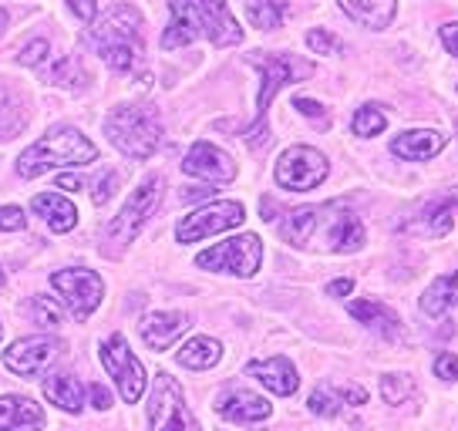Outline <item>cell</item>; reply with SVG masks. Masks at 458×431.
<instances>
[{
	"label": "cell",
	"mask_w": 458,
	"mask_h": 431,
	"mask_svg": "<svg viewBox=\"0 0 458 431\" xmlns=\"http://www.w3.org/2000/svg\"><path fill=\"white\" fill-rule=\"evenodd\" d=\"M280 240L297 249H320V253H354L364 246V223L344 202H320L301 206L284 216Z\"/></svg>",
	"instance_id": "6da1fadb"
},
{
	"label": "cell",
	"mask_w": 458,
	"mask_h": 431,
	"mask_svg": "<svg viewBox=\"0 0 458 431\" xmlns=\"http://www.w3.org/2000/svg\"><path fill=\"white\" fill-rule=\"evenodd\" d=\"M196 38H209L216 47H233L243 41V28L236 24L226 0H172V21L162 34V47L175 51Z\"/></svg>",
	"instance_id": "7a4b0ae2"
},
{
	"label": "cell",
	"mask_w": 458,
	"mask_h": 431,
	"mask_svg": "<svg viewBox=\"0 0 458 431\" xmlns=\"http://www.w3.org/2000/svg\"><path fill=\"white\" fill-rule=\"evenodd\" d=\"M98 158V145L88 135H81L72 125H57V129L44 131L38 142L24 148L17 158V173L24 179H38L47 169H64V165H88Z\"/></svg>",
	"instance_id": "3957f363"
},
{
	"label": "cell",
	"mask_w": 458,
	"mask_h": 431,
	"mask_svg": "<svg viewBox=\"0 0 458 431\" xmlns=\"http://www.w3.org/2000/svg\"><path fill=\"white\" fill-rule=\"evenodd\" d=\"M91 47L112 72H131L142 58V14L131 4H118L101 17V24L88 34Z\"/></svg>",
	"instance_id": "277c9868"
},
{
	"label": "cell",
	"mask_w": 458,
	"mask_h": 431,
	"mask_svg": "<svg viewBox=\"0 0 458 431\" xmlns=\"http://www.w3.org/2000/svg\"><path fill=\"white\" fill-rule=\"evenodd\" d=\"M250 64L259 68L263 81H259L257 118H253V125H250L243 135L253 148H267V145H270V135H267V112H270V101L276 98L280 88L297 85V81H303V78H310V74H314V64L297 58V55H250Z\"/></svg>",
	"instance_id": "5b68a950"
},
{
	"label": "cell",
	"mask_w": 458,
	"mask_h": 431,
	"mask_svg": "<svg viewBox=\"0 0 458 431\" xmlns=\"http://www.w3.org/2000/svg\"><path fill=\"white\" fill-rule=\"evenodd\" d=\"M105 135L122 156L145 162L162 145V118L152 105H122L105 118Z\"/></svg>",
	"instance_id": "8992f818"
},
{
	"label": "cell",
	"mask_w": 458,
	"mask_h": 431,
	"mask_svg": "<svg viewBox=\"0 0 458 431\" xmlns=\"http://www.w3.org/2000/svg\"><path fill=\"white\" fill-rule=\"evenodd\" d=\"M162 196H165V179H162V175H148L142 186L135 189L129 199H125L122 213L108 223L105 240H108V243H114V246H129L131 240L139 236V230L148 223V216L158 209Z\"/></svg>",
	"instance_id": "52a82bcc"
},
{
	"label": "cell",
	"mask_w": 458,
	"mask_h": 431,
	"mask_svg": "<svg viewBox=\"0 0 458 431\" xmlns=\"http://www.w3.org/2000/svg\"><path fill=\"white\" fill-rule=\"evenodd\" d=\"M98 358H101V364H105V371H108V377L114 381V388H118V394H122V401H125V404L142 401V394H145V385H148V377H145L142 360H139L135 354H131L129 341H125L122 334H112L108 341H101Z\"/></svg>",
	"instance_id": "ba28073f"
},
{
	"label": "cell",
	"mask_w": 458,
	"mask_h": 431,
	"mask_svg": "<svg viewBox=\"0 0 458 431\" xmlns=\"http://www.w3.org/2000/svg\"><path fill=\"white\" fill-rule=\"evenodd\" d=\"M148 428L152 431H202L196 415L189 411L182 388L172 374H156L152 398H148Z\"/></svg>",
	"instance_id": "9c48e42d"
},
{
	"label": "cell",
	"mask_w": 458,
	"mask_h": 431,
	"mask_svg": "<svg viewBox=\"0 0 458 431\" xmlns=\"http://www.w3.org/2000/svg\"><path fill=\"white\" fill-rule=\"evenodd\" d=\"M263 263V243L253 232L243 236H233L226 243L213 246L196 257V266L202 270H213V274H233V276H253Z\"/></svg>",
	"instance_id": "30bf717a"
},
{
	"label": "cell",
	"mask_w": 458,
	"mask_h": 431,
	"mask_svg": "<svg viewBox=\"0 0 458 431\" xmlns=\"http://www.w3.org/2000/svg\"><path fill=\"white\" fill-rule=\"evenodd\" d=\"M51 287L61 297V303L72 310V317L78 324H85L88 317L101 307V297H105V283L95 270H85V266H74V270H57L51 274Z\"/></svg>",
	"instance_id": "8fae6325"
},
{
	"label": "cell",
	"mask_w": 458,
	"mask_h": 431,
	"mask_svg": "<svg viewBox=\"0 0 458 431\" xmlns=\"http://www.w3.org/2000/svg\"><path fill=\"white\" fill-rule=\"evenodd\" d=\"M246 219V209L243 202H209V206H202L196 213H189L179 219V226H175V240L179 243H199L206 236H216V232H226V230H236V226H243Z\"/></svg>",
	"instance_id": "7c38bea8"
},
{
	"label": "cell",
	"mask_w": 458,
	"mask_h": 431,
	"mask_svg": "<svg viewBox=\"0 0 458 431\" xmlns=\"http://www.w3.org/2000/svg\"><path fill=\"white\" fill-rule=\"evenodd\" d=\"M327 158L320 156L317 148H310V145H293L276 162V182L290 189V192H310V189H317L327 179Z\"/></svg>",
	"instance_id": "4fadbf2b"
},
{
	"label": "cell",
	"mask_w": 458,
	"mask_h": 431,
	"mask_svg": "<svg viewBox=\"0 0 458 431\" xmlns=\"http://www.w3.org/2000/svg\"><path fill=\"white\" fill-rule=\"evenodd\" d=\"M61 358V341L38 334V337H21L4 351V368L21 374V377H38Z\"/></svg>",
	"instance_id": "5bb4252c"
},
{
	"label": "cell",
	"mask_w": 458,
	"mask_h": 431,
	"mask_svg": "<svg viewBox=\"0 0 458 431\" xmlns=\"http://www.w3.org/2000/svg\"><path fill=\"white\" fill-rule=\"evenodd\" d=\"M182 173L206 179V182H233L236 179V162L209 142H196L182 158Z\"/></svg>",
	"instance_id": "9a60e30c"
},
{
	"label": "cell",
	"mask_w": 458,
	"mask_h": 431,
	"mask_svg": "<svg viewBox=\"0 0 458 431\" xmlns=\"http://www.w3.org/2000/svg\"><path fill=\"white\" fill-rule=\"evenodd\" d=\"M216 411L226 418V421H236V425H257V421L270 418V401L253 394V391L233 388L216 401Z\"/></svg>",
	"instance_id": "2e32d148"
},
{
	"label": "cell",
	"mask_w": 458,
	"mask_h": 431,
	"mask_svg": "<svg viewBox=\"0 0 458 431\" xmlns=\"http://www.w3.org/2000/svg\"><path fill=\"white\" fill-rule=\"evenodd\" d=\"M368 404V391L358 388V385H334V381H324L320 388L310 394V411L324 418L341 415L344 408H360Z\"/></svg>",
	"instance_id": "e0dca14e"
},
{
	"label": "cell",
	"mask_w": 458,
	"mask_h": 431,
	"mask_svg": "<svg viewBox=\"0 0 458 431\" xmlns=\"http://www.w3.org/2000/svg\"><path fill=\"white\" fill-rule=\"evenodd\" d=\"M189 331V317L182 310H158L142 320V341L152 351H169Z\"/></svg>",
	"instance_id": "ac0fdd59"
},
{
	"label": "cell",
	"mask_w": 458,
	"mask_h": 431,
	"mask_svg": "<svg viewBox=\"0 0 458 431\" xmlns=\"http://www.w3.org/2000/svg\"><path fill=\"white\" fill-rule=\"evenodd\" d=\"M246 371L253 374L263 388H270L273 394H280V398H290L293 391L301 388L297 368H293L290 358H284V354H276V358H270V360H253Z\"/></svg>",
	"instance_id": "d6986e66"
},
{
	"label": "cell",
	"mask_w": 458,
	"mask_h": 431,
	"mask_svg": "<svg viewBox=\"0 0 458 431\" xmlns=\"http://www.w3.org/2000/svg\"><path fill=\"white\" fill-rule=\"evenodd\" d=\"M44 421L47 418L41 404H34L30 398H17V394L0 398V431H41Z\"/></svg>",
	"instance_id": "ffe728a7"
},
{
	"label": "cell",
	"mask_w": 458,
	"mask_h": 431,
	"mask_svg": "<svg viewBox=\"0 0 458 431\" xmlns=\"http://www.w3.org/2000/svg\"><path fill=\"white\" fill-rule=\"evenodd\" d=\"M445 148V135L431 129H411L391 142V152L404 162H428Z\"/></svg>",
	"instance_id": "44dd1931"
},
{
	"label": "cell",
	"mask_w": 458,
	"mask_h": 431,
	"mask_svg": "<svg viewBox=\"0 0 458 431\" xmlns=\"http://www.w3.org/2000/svg\"><path fill=\"white\" fill-rule=\"evenodd\" d=\"M347 310H351V317H354V320H360L364 327H371V331L381 334L385 341H401L398 314H394L391 307H385L381 300H354Z\"/></svg>",
	"instance_id": "7402d4cb"
},
{
	"label": "cell",
	"mask_w": 458,
	"mask_h": 431,
	"mask_svg": "<svg viewBox=\"0 0 458 431\" xmlns=\"http://www.w3.org/2000/svg\"><path fill=\"white\" fill-rule=\"evenodd\" d=\"M337 4L351 21H358L371 30L391 28V21L398 14V0H337Z\"/></svg>",
	"instance_id": "603a6c76"
},
{
	"label": "cell",
	"mask_w": 458,
	"mask_h": 431,
	"mask_svg": "<svg viewBox=\"0 0 458 431\" xmlns=\"http://www.w3.org/2000/svg\"><path fill=\"white\" fill-rule=\"evenodd\" d=\"M30 209L41 216L44 223L55 232H72L78 226V209H74L72 199L57 196V192H41L30 199Z\"/></svg>",
	"instance_id": "cb8c5ba5"
},
{
	"label": "cell",
	"mask_w": 458,
	"mask_h": 431,
	"mask_svg": "<svg viewBox=\"0 0 458 431\" xmlns=\"http://www.w3.org/2000/svg\"><path fill=\"white\" fill-rule=\"evenodd\" d=\"M44 394H47V401L57 404V408L68 411V415H78V411L85 408V385L68 371L51 374V377L44 381Z\"/></svg>",
	"instance_id": "d4e9b609"
},
{
	"label": "cell",
	"mask_w": 458,
	"mask_h": 431,
	"mask_svg": "<svg viewBox=\"0 0 458 431\" xmlns=\"http://www.w3.org/2000/svg\"><path fill=\"white\" fill-rule=\"evenodd\" d=\"M24 125H28V101L17 88L0 81V142H11L24 131Z\"/></svg>",
	"instance_id": "484cf974"
},
{
	"label": "cell",
	"mask_w": 458,
	"mask_h": 431,
	"mask_svg": "<svg viewBox=\"0 0 458 431\" xmlns=\"http://www.w3.org/2000/svg\"><path fill=\"white\" fill-rule=\"evenodd\" d=\"M175 358H179V364L189 368V371H209V368H216L219 358H223V344H219L216 337H192L189 344L179 347Z\"/></svg>",
	"instance_id": "4316f807"
},
{
	"label": "cell",
	"mask_w": 458,
	"mask_h": 431,
	"mask_svg": "<svg viewBox=\"0 0 458 431\" xmlns=\"http://www.w3.org/2000/svg\"><path fill=\"white\" fill-rule=\"evenodd\" d=\"M452 307H458V270L448 276H438L425 293H421V314L442 317Z\"/></svg>",
	"instance_id": "83f0119b"
},
{
	"label": "cell",
	"mask_w": 458,
	"mask_h": 431,
	"mask_svg": "<svg viewBox=\"0 0 458 431\" xmlns=\"http://www.w3.org/2000/svg\"><path fill=\"white\" fill-rule=\"evenodd\" d=\"M452 226H455V219H452V199H435L421 209V216H418V223L411 230L425 232V236H445V232H452Z\"/></svg>",
	"instance_id": "f1b7e54d"
},
{
	"label": "cell",
	"mask_w": 458,
	"mask_h": 431,
	"mask_svg": "<svg viewBox=\"0 0 458 431\" xmlns=\"http://www.w3.org/2000/svg\"><path fill=\"white\" fill-rule=\"evenodd\" d=\"M246 17L259 30H276L286 17L284 0H246Z\"/></svg>",
	"instance_id": "f546056e"
},
{
	"label": "cell",
	"mask_w": 458,
	"mask_h": 431,
	"mask_svg": "<svg viewBox=\"0 0 458 431\" xmlns=\"http://www.w3.org/2000/svg\"><path fill=\"white\" fill-rule=\"evenodd\" d=\"M351 129H354V135H364V139L381 135V131L387 129V115L377 108V105H364V108H358V115H354V122H351Z\"/></svg>",
	"instance_id": "4dcf8cb0"
},
{
	"label": "cell",
	"mask_w": 458,
	"mask_h": 431,
	"mask_svg": "<svg viewBox=\"0 0 458 431\" xmlns=\"http://www.w3.org/2000/svg\"><path fill=\"white\" fill-rule=\"evenodd\" d=\"M411 394H415L411 374H385V377H381V398H385L387 404H404Z\"/></svg>",
	"instance_id": "1f68e13d"
},
{
	"label": "cell",
	"mask_w": 458,
	"mask_h": 431,
	"mask_svg": "<svg viewBox=\"0 0 458 431\" xmlns=\"http://www.w3.org/2000/svg\"><path fill=\"white\" fill-rule=\"evenodd\" d=\"M44 74H47V81H51V85H61V88H81L85 85V74H81V68L74 64V58H57Z\"/></svg>",
	"instance_id": "d6a6232c"
},
{
	"label": "cell",
	"mask_w": 458,
	"mask_h": 431,
	"mask_svg": "<svg viewBox=\"0 0 458 431\" xmlns=\"http://www.w3.org/2000/svg\"><path fill=\"white\" fill-rule=\"evenodd\" d=\"M47 55H51V44H47V38H34L30 44H24V47H21L17 61H21V64H28V68H38V64H44V61H47Z\"/></svg>",
	"instance_id": "836d02e7"
},
{
	"label": "cell",
	"mask_w": 458,
	"mask_h": 431,
	"mask_svg": "<svg viewBox=\"0 0 458 431\" xmlns=\"http://www.w3.org/2000/svg\"><path fill=\"white\" fill-rule=\"evenodd\" d=\"M307 47H310L314 55H337V51H341V41H337L330 30L317 28L307 34Z\"/></svg>",
	"instance_id": "e575fe53"
},
{
	"label": "cell",
	"mask_w": 458,
	"mask_h": 431,
	"mask_svg": "<svg viewBox=\"0 0 458 431\" xmlns=\"http://www.w3.org/2000/svg\"><path fill=\"white\" fill-rule=\"evenodd\" d=\"M30 314H34V320L44 324V327H57V324H61V310H57L47 297H34V300H30Z\"/></svg>",
	"instance_id": "d590c367"
},
{
	"label": "cell",
	"mask_w": 458,
	"mask_h": 431,
	"mask_svg": "<svg viewBox=\"0 0 458 431\" xmlns=\"http://www.w3.org/2000/svg\"><path fill=\"white\" fill-rule=\"evenodd\" d=\"M114 186H118V173H114V169H108V173L95 182V189H91V202H95V206H105V202L114 196Z\"/></svg>",
	"instance_id": "8d00e7d4"
},
{
	"label": "cell",
	"mask_w": 458,
	"mask_h": 431,
	"mask_svg": "<svg viewBox=\"0 0 458 431\" xmlns=\"http://www.w3.org/2000/svg\"><path fill=\"white\" fill-rule=\"evenodd\" d=\"M24 209L21 206H0V230H7V232H17V230H24Z\"/></svg>",
	"instance_id": "74e56055"
},
{
	"label": "cell",
	"mask_w": 458,
	"mask_h": 431,
	"mask_svg": "<svg viewBox=\"0 0 458 431\" xmlns=\"http://www.w3.org/2000/svg\"><path fill=\"white\" fill-rule=\"evenodd\" d=\"M293 108L301 112V115H307V118H317V125L320 129H327V112L317 105V101H310V98H297L293 101Z\"/></svg>",
	"instance_id": "f35d334b"
},
{
	"label": "cell",
	"mask_w": 458,
	"mask_h": 431,
	"mask_svg": "<svg viewBox=\"0 0 458 431\" xmlns=\"http://www.w3.org/2000/svg\"><path fill=\"white\" fill-rule=\"evenodd\" d=\"M435 374L442 381H458V358L455 354H438L435 358Z\"/></svg>",
	"instance_id": "ab89813d"
},
{
	"label": "cell",
	"mask_w": 458,
	"mask_h": 431,
	"mask_svg": "<svg viewBox=\"0 0 458 431\" xmlns=\"http://www.w3.org/2000/svg\"><path fill=\"white\" fill-rule=\"evenodd\" d=\"M68 7H72L74 14L81 17L85 24H91L95 14H98V0H68Z\"/></svg>",
	"instance_id": "60d3db41"
},
{
	"label": "cell",
	"mask_w": 458,
	"mask_h": 431,
	"mask_svg": "<svg viewBox=\"0 0 458 431\" xmlns=\"http://www.w3.org/2000/svg\"><path fill=\"white\" fill-rule=\"evenodd\" d=\"M88 394H91V408H98V411H108V408H112V391L101 388L98 381L88 388Z\"/></svg>",
	"instance_id": "b9f144b4"
},
{
	"label": "cell",
	"mask_w": 458,
	"mask_h": 431,
	"mask_svg": "<svg viewBox=\"0 0 458 431\" xmlns=\"http://www.w3.org/2000/svg\"><path fill=\"white\" fill-rule=\"evenodd\" d=\"M442 44L458 58V21H452V24H445L442 28Z\"/></svg>",
	"instance_id": "7bdbcfd3"
},
{
	"label": "cell",
	"mask_w": 458,
	"mask_h": 431,
	"mask_svg": "<svg viewBox=\"0 0 458 431\" xmlns=\"http://www.w3.org/2000/svg\"><path fill=\"white\" fill-rule=\"evenodd\" d=\"M351 290H354V280H334V283H327L330 297H347Z\"/></svg>",
	"instance_id": "ee69618b"
},
{
	"label": "cell",
	"mask_w": 458,
	"mask_h": 431,
	"mask_svg": "<svg viewBox=\"0 0 458 431\" xmlns=\"http://www.w3.org/2000/svg\"><path fill=\"white\" fill-rule=\"evenodd\" d=\"M57 186L68 189V192H78V189L85 186V182H81V179H74V175H61V179H57Z\"/></svg>",
	"instance_id": "f6af8a7d"
},
{
	"label": "cell",
	"mask_w": 458,
	"mask_h": 431,
	"mask_svg": "<svg viewBox=\"0 0 458 431\" xmlns=\"http://www.w3.org/2000/svg\"><path fill=\"white\" fill-rule=\"evenodd\" d=\"M4 28H7V11H0V34H4Z\"/></svg>",
	"instance_id": "bcb514c9"
},
{
	"label": "cell",
	"mask_w": 458,
	"mask_h": 431,
	"mask_svg": "<svg viewBox=\"0 0 458 431\" xmlns=\"http://www.w3.org/2000/svg\"><path fill=\"white\" fill-rule=\"evenodd\" d=\"M448 199H452V202H458V189H455V192H452V196H448Z\"/></svg>",
	"instance_id": "7dc6e473"
},
{
	"label": "cell",
	"mask_w": 458,
	"mask_h": 431,
	"mask_svg": "<svg viewBox=\"0 0 458 431\" xmlns=\"http://www.w3.org/2000/svg\"><path fill=\"white\" fill-rule=\"evenodd\" d=\"M0 337H4V324H0Z\"/></svg>",
	"instance_id": "c3c4849f"
}]
</instances>
